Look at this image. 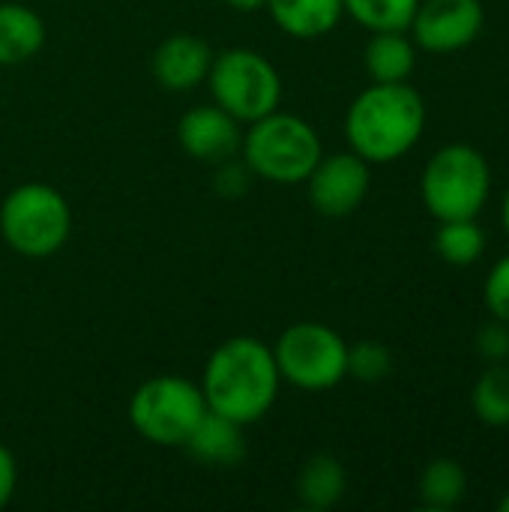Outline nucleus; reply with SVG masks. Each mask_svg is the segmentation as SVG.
I'll list each match as a JSON object with an SVG mask.
<instances>
[{"label":"nucleus","instance_id":"obj_1","mask_svg":"<svg viewBox=\"0 0 509 512\" xmlns=\"http://www.w3.org/2000/svg\"><path fill=\"white\" fill-rule=\"evenodd\" d=\"M279 384L273 345L255 336H234L216 345L201 375L207 408L240 426H252L270 414Z\"/></svg>","mask_w":509,"mask_h":512},{"label":"nucleus","instance_id":"obj_2","mask_svg":"<svg viewBox=\"0 0 509 512\" xmlns=\"http://www.w3.org/2000/svg\"><path fill=\"white\" fill-rule=\"evenodd\" d=\"M426 129V102L408 84H375L366 87L348 108L345 135L357 156L369 165H387L402 159Z\"/></svg>","mask_w":509,"mask_h":512},{"label":"nucleus","instance_id":"obj_3","mask_svg":"<svg viewBox=\"0 0 509 512\" xmlns=\"http://www.w3.org/2000/svg\"><path fill=\"white\" fill-rule=\"evenodd\" d=\"M240 153L252 177L276 186H297L306 183L324 156V147L309 120L276 108L249 123Z\"/></svg>","mask_w":509,"mask_h":512},{"label":"nucleus","instance_id":"obj_4","mask_svg":"<svg viewBox=\"0 0 509 512\" xmlns=\"http://www.w3.org/2000/svg\"><path fill=\"white\" fill-rule=\"evenodd\" d=\"M207 399L201 384L180 375H156L135 387L129 399L132 429L156 447L183 450L195 426L207 414Z\"/></svg>","mask_w":509,"mask_h":512},{"label":"nucleus","instance_id":"obj_5","mask_svg":"<svg viewBox=\"0 0 509 512\" xmlns=\"http://www.w3.org/2000/svg\"><path fill=\"white\" fill-rule=\"evenodd\" d=\"M72 231V207L48 183H21L0 204V234L21 258H51Z\"/></svg>","mask_w":509,"mask_h":512},{"label":"nucleus","instance_id":"obj_6","mask_svg":"<svg viewBox=\"0 0 509 512\" xmlns=\"http://www.w3.org/2000/svg\"><path fill=\"white\" fill-rule=\"evenodd\" d=\"M420 192L438 222L477 219L492 192V168L477 147L447 144L426 162Z\"/></svg>","mask_w":509,"mask_h":512},{"label":"nucleus","instance_id":"obj_7","mask_svg":"<svg viewBox=\"0 0 509 512\" xmlns=\"http://www.w3.org/2000/svg\"><path fill=\"white\" fill-rule=\"evenodd\" d=\"M219 108L234 114L243 126L270 114L282 102V78L276 66L252 48H228L213 54L204 81Z\"/></svg>","mask_w":509,"mask_h":512},{"label":"nucleus","instance_id":"obj_8","mask_svg":"<svg viewBox=\"0 0 509 512\" xmlns=\"http://www.w3.org/2000/svg\"><path fill=\"white\" fill-rule=\"evenodd\" d=\"M273 357L279 378L306 393L333 390L348 378V342L318 321H300L282 330Z\"/></svg>","mask_w":509,"mask_h":512},{"label":"nucleus","instance_id":"obj_9","mask_svg":"<svg viewBox=\"0 0 509 512\" xmlns=\"http://www.w3.org/2000/svg\"><path fill=\"white\" fill-rule=\"evenodd\" d=\"M369 186H372L369 162L357 156L354 150L321 156L312 174L306 177L312 207L330 219L351 216L366 201Z\"/></svg>","mask_w":509,"mask_h":512},{"label":"nucleus","instance_id":"obj_10","mask_svg":"<svg viewBox=\"0 0 509 512\" xmlns=\"http://www.w3.org/2000/svg\"><path fill=\"white\" fill-rule=\"evenodd\" d=\"M486 12L480 0H420L411 33L414 45L432 54H450L468 48L483 30Z\"/></svg>","mask_w":509,"mask_h":512},{"label":"nucleus","instance_id":"obj_11","mask_svg":"<svg viewBox=\"0 0 509 512\" xmlns=\"http://www.w3.org/2000/svg\"><path fill=\"white\" fill-rule=\"evenodd\" d=\"M177 141L186 156L198 162L219 165L225 159H234L243 144V123L228 114L225 108L213 105H195L189 108L177 123Z\"/></svg>","mask_w":509,"mask_h":512},{"label":"nucleus","instance_id":"obj_12","mask_svg":"<svg viewBox=\"0 0 509 512\" xmlns=\"http://www.w3.org/2000/svg\"><path fill=\"white\" fill-rule=\"evenodd\" d=\"M213 66V51L204 39L192 33H174L162 39L153 51L150 69L162 90L168 93H189L207 81Z\"/></svg>","mask_w":509,"mask_h":512},{"label":"nucleus","instance_id":"obj_13","mask_svg":"<svg viewBox=\"0 0 509 512\" xmlns=\"http://www.w3.org/2000/svg\"><path fill=\"white\" fill-rule=\"evenodd\" d=\"M240 423L207 411L204 420L195 426L189 441L183 444V453H189L204 468H234L246 456V438Z\"/></svg>","mask_w":509,"mask_h":512},{"label":"nucleus","instance_id":"obj_14","mask_svg":"<svg viewBox=\"0 0 509 512\" xmlns=\"http://www.w3.org/2000/svg\"><path fill=\"white\" fill-rule=\"evenodd\" d=\"M45 45V21L24 3H0V66H21Z\"/></svg>","mask_w":509,"mask_h":512},{"label":"nucleus","instance_id":"obj_15","mask_svg":"<svg viewBox=\"0 0 509 512\" xmlns=\"http://www.w3.org/2000/svg\"><path fill=\"white\" fill-rule=\"evenodd\" d=\"M267 12L276 27L294 39L327 36L345 15L342 0H267Z\"/></svg>","mask_w":509,"mask_h":512},{"label":"nucleus","instance_id":"obj_16","mask_svg":"<svg viewBox=\"0 0 509 512\" xmlns=\"http://www.w3.org/2000/svg\"><path fill=\"white\" fill-rule=\"evenodd\" d=\"M363 63L375 84H399L408 81L417 66V45L405 30H381L366 42Z\"/></svg>","mask_w":509,"mask_h":512},{"label":"nucleus","instance_id":"obj_17","mask_svg":"<svg viewBox=\"0 0 509 512\" xmlns=\"http://www.w3.org/2000/svg\"><path fill=\"white\" fill-rule=\"evenodd\" d=\"M348 489L345 465L330 453H315L297 474V501L306 510H333Z\"/></svg>","mask_w":509,"mask_h":512},{"label":"nucleus","instance_id":"obj_18","mask_svg":"<svg viewBox=\"0 0 509 512\" xmlns=\"http://www.w3.org/2000/svg\"><path fill=\"white\" fill-rule=\"evenodd\" d=\"M417 492L429 510H453L468 492V471L456 459H432L420 474Z\"/></svg>","mask_w":509,"mask_h":512},{"label":"nucleus","instance_id":"obj_19","mask_svg":"<svg viewBox=\"0 0 509 512\" xmlns=\"http://www.w3.org/2000/svg\"><path fill=\"white\" fill-rule=\"evenodd\" d=\"M474 414L480 423L492 429H507L509 426V366L504 363H489V369L477 378L474 393H471Z\"/></svg>","mask_w":509,"mask_h":512},{"label":"nucleus","instance_id":"obj_20","mask_svg":"<svg viewBox=\"0 0 509 512\" xmlns=\"http://www.w3.org/2000/svg\"><path fill=\"white\" fill-rule=\"evenodd\" d=\"M435 249L447 264L468 267V264H477L480 255L486 252V234L477 225V219H450V222H441L435 234Z\"/></svg>","mask_w":509,"mask_h":512},{"label":"nucleus","instance_id":"obj_21","mask_svg":"<svg viewBox=\"0 0 509 512\" xmlns=\"http://www.w3.org/2000/svg\"><path fill=\"white\" fill-rule=\"evenodd\" d=\"M345 12L372 33L408 30L420 0H342Z\"/></svg>","mask_w":509,"mask_h":512},{"label":"nucleus","instance_id":"obj_22","mask_svg":"<svg viewBox=\"0 0 509 512\" xmlns=\"http://www.w3.org/2000/svg\"><path fill=\"white\" fill-rule=\"evenodd\" d=\"M393 372V354L384 342H357L348 345V375L366 384L384 381Z\"/></svg>","mask_w":509,"mask_h":512},{"label":"nucleus","instance_id":"obj_23","mask_svg":"<svg viewBox=\"0 0 509 512\" xmlns=\"http://www.w3.org/2000/svg\"><path fill=\"white\" fill-rule=\"evenodd\" d=\"M483 300H486V309H489L492 318L507 321L509 324V255H504V258L492 267V273L486 276Z\"/></svg>","mask_w":509,"mask_h":512},{"label":"nucleus","instance_id":"obj_24","mask_svg":"<svg viewBox=\"0 0 509 512\" xmlns=\"http://www.w3.org/2000/svg\"><path fill=\"white\" fill-rule=\"evenodd\" d=\"M477 351L486 363H507L509 360V324L492 318L477 333Z\"/></svg>","mask_w":509,"mask_h":512},{"label":"nucleus","instance_id":"obj_25","mask_svg":"<svg viewBox=\"0 0 509 512\" xmlns=\"http://www.w3.org/2000/svg\"><path fill=\"white\" fill-rule=\"evenodd\" d=\"M249 177H252V171H249L246 165H237L234 159H225V162H219V174H216V189H219L222 195L234 198V195H240V192L246 189Z\"/></svg>","mask_w":509,"mask_h":512},{"label":"nucleus","instance_id":"obj_26","mask_svg":"<svg viewBox=\"0 0 509 512\" xmlns=\"http://www.w3.org/2000/svg\"><path fill=\"white\" fill-rule=\"evenodd\" d=\"M15 489H18V465H15V456L0 444V510L9 507Z\"/></svg>","mask_w":509,"mask_h":512},{"label":"nucleus","instance_id":"obj_27","mask_svg":"<svg viewBox=\"0 0 509 512\" xmlns=\"http://www.w3.org/2000/svg\"><path fill=\"white\" fill-rule=\"evenodd\" d=\"M231 9H237V12H258V9H264L267 6V0H225Z\"/></svg>","mask_w":509,"mask_h":512},{"label":"nucleus","instance_id":"obj_28","mask_svg":"<svg viewBox=\"0 0 509 512\" xmlns=\"http://www.w3.org/2000/svg\"><path fill=\"white\" fill-rule=\"evenodd\" d=\"M501 219H504V231H507L509 237V189L507 195H504V204H501Z\"/></svg>","mask_w":509,"mask_h":512},{"label":"nucleus","instance_id":"obj_29","mask_svg":"<svg viewBox=\"0 0 509 512\" xmlns=\"http://www.w3.org/2000/svg\"><path fill=\"white\" fill-rule=\"evenodd\" d=\"M498 507H501V512H509V492L501 498V504H498Z\"/></svg>","mask_w":509,"mask_h":512}]
</instances>
